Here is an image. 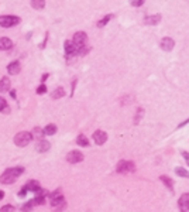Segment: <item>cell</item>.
I'll return each mask as SVG.
<instances>
[{"label":"cell","mask_w":189,"mask_h":212,"mask_svg":"<svg viewBox=\"0 0 189 212\" xmlns=\"http://www.w3.org/2000/svg\"><path fill=\"white\" fill-rule=\"evenodd\" d=\"M44 133L48 136H54L55 133H57V126H55V124H48V126H45V129H44Z\"/></svg>","instance_id":"cell-22"},{"label":"cell","mask_w":189,"mask_h":212,"mask_svg":"<svg viewBox=\"0 0 189 212\" xmlns=\"http://www.w3.org/2000/svg\"><path fill=\"white\" fill-rule=\"evenodd\" d=\"M106 140H107L106 132H103V130H96V132L93 133V142L96 143L98 146H102L103 143H106Z\"/></svg>","instance_id":"cell-8"},{"label":"cell","mask_w":189,"mask_h":212,"mask_svg":"<svg viewBox=\"0 0 189 212\" xmlns=\"http://www.w3.org/2000/svg\"><path fill=\"white\" fill-rule=\"evenodd\" d=\"M174 45H175V43H174V40H172L171 37H165V38L161 40V48H162L164 51H167V52L172 51Z\"/></svg>","instance_id":"cell-10"},{"label":"cell","mask_w":189,"mask_h":212,"mask_svg":"<svg viewBox=\"0 0 189 212\" xmlns=\"http://www.w3.org/2000/svg\"><path fill=\"white\" fill-rule=\"evenodd\" d=\"M160 178H161V181H162V183L165 184V185H167L168 190H171V191H172V187H174V185H172V180L169 178V177H167V176H161Z\"/></svg>","instance_id":"cell-24"},{"label":"cell","mask_w":189,"mask_h":212,"mask_svg":"<svg viewBox=\"0 0 189 212\" xmlns=\"http://www.w3.org/2000/svg\"><path fill=\"white\" fill-rule=\"evenodd\" d=\"M20 18L16 16H0V26L2 27H13L18 24Z\"/></svg>","instance_id":"cell-5"},{"label":"cell","mask_w":189,"mask_h":212,"mask_svg":"<svg viewBox=\"0 0 189 212\" xmlns=\"http://www.w3.org/2000/svg\"><path fill=\"white\" fill-rule=\"evenodd\" d=\"M7 103H6V100H4L3 98H0V112H6L7 110Z\"/></svg>","instance_id":"cell-30"},{"label":"cell","mask_w":189,"mask_h":212,"mask_svg":"<svg viewBox=\"0 0 189 212\" xmlns=\"http://www.w3.org/2000/svg\"><path fill=\"white\" fill-rule=\"evenodd\" d=\"M23 188H26L27 191H33V192H38V191L41 190V187H40V184H38V181H33V180L28 181V183L23 187Z\"/></svg>","instance_id":"cell-15"},{"label":"cell","mask_w":189,"mask_h":212,"mask_svg":"<svg viewBox=\"0 0 189 212\" xmlns=\"http://www.w3.org/2000/svg\"><path fill=\"white\" fill-rule=\"evenodd\" d=\"M64 95H65V91H64V88H62V86H59V88H57L51 93V98L52 99H59V98H62Z\"/></svg>","instance_id":"cell-20"},{"label":"cell","mask_w":189,"mask_h":212,"mask_svg":"<svg viewBox=\"0 0 189 212\" xmlns=\"http://www.w3.org/2000/svg\"><path fill=\"white\" fill-rule=\"evenodd\" d=\"M31 140H33V134L30 132H20L14 137V143L18 147H26L27 144H30Z\"/></svg>","instance_id":"cell-2"},{"label":"cell","mask_w":189,"mask_h":212,"mask_svg":"<svg viewBox=\"0 0 189 212\" xmlns=\"http://www.w3.org/2000/svg\"><path fill=\"white\" fill-rule=\"evenodd\" d=\"M144 2H146V0H130L131 6H135V7H138V6H143V4H144Z\"/></svg>","instance_id":"cell-31"},{"label":"cell","mask_w":189,"mask_h":212,"mask_svg":"<svg viewBox=\"0 0 189 212\" xmlns=\"http://www.w3.org/2000/svg\"><path fill=\"white\" fill-rule=\"evenodd\" d=\"M113 18V14H107V16H105V17L102 18V20H100V21L98 23V27H105L106 24H107V23L110 21V20H112Z\"/></svg>","instance_id":"cell-25"},{"label":"cell","mask_w":189,"mask_h":212,"mask_svg":"<svg viewBox=\"0 0 189 212\" xmlns=\"http://www.w3.org/2000/svg\"><path fill=\"white\" fill-rule=\"evenodd\" d=\"M11 47H13V43H11L10 38H7V37L0 38V51H7Z\"/></svg>","instance_id":"cell-13"},{"label":"cell","mask_w":189,"mask_h":212,"mask_svg":"<svg viewBox=\"0 0 189 212\" xmlns=\"http://www.w3.org/2000/svg\"><path fill=\"white\" fill-rule=\"evenodd\" d=\"M31 6L35 10H41L45 6V0H31Z\"/></svg>","instance_id":"cell-21"},{"label":"cell","mask_w":189,"mask_h":212,"mask_svg":"<svg viewBox=\"0 0 189 212\" xmlns=\"http://www.w3.org/2000/svg\"><path fill=\"white\" fill-rule=\"evenodd\" d=\"M65 51H66L68 57L78 54V48H76V45L73 44V41H65Z\"/></svg>","instance_id":"cell-12"},{"label":"cell","mask_w":189,"mask_h":212,"mask_svg":"<svg viewBox=\"0 0 189 212\" xmlns=\"http://www.w3.org/2000/svg\"><path fill=\"white\" fill-rule=\"evenodd\" d=\"M76 143L79 144V146L82 147H89V140H87V137L85 134H79L76 137Z\"/></svg>","instance_id":"cell-19"},{"label":"cell","mask_w":189,"mask_h":212,"mask_svg":"<svg viewBox=\"0 0 189 212\" xmlns=\"http://www.w3.org/2000/svg\"><path fill=\"white\" fill-rule=\"evenodd\" d=\"M3 198H4V192L3 191H0V199H3Z\"/></svg>","instance_id":"cell-35"},{"label":"cell","mask_w":189,"mask_h":212,"mask_svg":"<svg viewBox=\"0 0 189 212\" xmlns=\"http://www.w3.org/2000/svg\"><path fill=\"white\" fill-rule=\"evenodd\" d=\"M20 70H21V66H20V62L18 61H13L9 64L7 66V71L9 74H11V75H16V74L20 72Z\"/></svg>","instance_id":"cell-16"},{"label":"cell","mask_w":189,"mask_h":212,"mask_svg":"<svg viewBox=\"0 0 189 212\" xmlns=\"http://www.w3.org/2000/svg\"><path fill=\"white\" fill-rule=\"evenodd\" d=\"M66 160H68V163L76 164V163L83 161V154L80 153V151H78V150H72L71 153H68V156H66Z\"/></svg>","instance_id":"cell-6"},{"label":"cell","mask_w":189,"mask_h":212,"mask_svg":"<svg viewBox=\"0 0 189 212\" xmlns=\"http://www.w3.org/2000/svg\"><path fill=\"white\" fill-rule=\"evenodd\" d=\"M143 116H144V109L140 108V109H137V115H135V117H134V123H138Z\"/></svg>","instance_id":"cell-28"},{"label":"cell","mask_w":189,"mask_h":212,"mask_svg":"<svg viewBox=\"0 0 189 212\" xmlns=\"http://www.w3.org/2000/svg\"><path fill=\"white\" fill-rule=\"evenodd\" d=\"M175 172H176V176H179V177H183V178H189V172L186 171L185 168L176 167V168H175Z\"/></svg>","instance_id":"cell-23"},{"label":"cell","mask_w":189,"mask_h":212,"mask_svg":"<svg viewBox=\"0 0 189 212\" xmlns=\"http://www.w3.org/2000/svg\"><path fill=\"white\" fill-rule=\"evenodd\" d=\"M188 123H189V119H186V120H183V122H182L181 124H179V126H178V129L183 127V126H185V124H188Z\"/></svg>","instance_id":"cell-33"},{"label":"cell","mask_w":189,"mask_h":212,"mask_svg":"<svg viewBox=\"0 0 189 212\" xmlns=\"http://www.w3.org/2000/svg\"><path fill=\"white\" fill-rule=\"evenodd\" d=\"M182 156L185 157V160H189V153H186V151H182Z\"/></svg>","instance_id":"cell-34"},{"label":"cell","mask_w":189,"mask_h":212,"mask_svg":"<svg viewBox=\"0 0 189 212\" xmlns=\"http://www.w3.org/2000/svg\"><path fill=\"white\" fill-rule=\"evenodd\" d=\"M86 41H87L86 33H83V31H78V33H75V36H73V44L76 45L78 51H79L80 48H83V47H85Z\"/></svg>","instance_id":"cell-4"},{"label":"cell","mask_w":189,"mask_h":212,"mask_svg":"<svg viewBox=\"0 0 189 212\" xmlns=\"http://www.w3.org/2000/svg\"><path fill=\"white\" fill-rule=\"evenodd\" d=\"M117 172L120 174H126V172H133L135 171V164L133 161H126V160H121L117 163V167H116Z\"/></svg>","instance_id":"cell-3"},{"label":"cell","mask_w":189,"mask_h":212,"mask_svg":"<svg viewBox=\"0 0 189 212\" xmlns=\"http://www.w3.org/2000/svg\"><path fill=\"white\" fill-rule=\"evenodd\" d=\"M10 95L13 96V98H16V91H11V92H10Z\"/></svg>","instance_id":"cell-37"},{"label":"cell","mask_w":189,"mask_h":212,"mask_svg":"<svg viewBox=\"0 0 189 212\" xmlns=\"http://www.w3.org/2000/svg\"><path fill=\"white\" fill-rule=\"evenodd\" d=\"M33 206H34V202H33V199H31V201H28L26 205H23V206H21V211L23 212H30Z\"/></svg>","instance_id":"cell-26"},{"label":"cell","mask_w":189,"mask_h":212,"mask_svg":"<svg viewBox=\"0 0 189 212\" xmlns=\"http://www.w3.org/2000/svg\"><path fill=\"white\" fill-rule=\"evenodd\" d=\"M161 21V14H155V16H147L144 18V23H146L147 26H155L158 23Z\"/></svg>","instance_id":"cell-14"},{"label":"cell","mask_w":189,"mask_h":212,"mask_svg":"<svg viewBox=\"0 0 189 212\" xmlns=\"http://www.w3.org/2000/svg\"><path fill=\"white\" fill-rule=\"evenodd\" d=\"M31 134H33V139L41 140V139H43V136L45 134V133H44V130L41 127H34L33 132H31Z\"/></svg>","instance_id":"cell-18"},{"label":"cell","mask_w":189,"mask_h":212,"mask_svg":"<svg viewBox=\"0 0 189 212\" xmlns=\"http://www.w3.org/2000/svg\"><path fill=\"white\" fill-rule=\"evenodd\" d=\"M45 92H47V86H45V85H40V86H38V88H37V93H40V95H43V93H45Z\"/></svg>","instance_id":"cell-32"},{"label":"cell","mask_w":189,"mask_h":212,"mask_svg":"<svg viewBox=\"0 0 189 212\" xmlns=\"http://www.w3.org/2000/svg\"><path fill=\"white\" fill-rule=\"evenodd\" d=\"M0 212H16V208L13 205H4L3 208L0 209Z\"/></svg>","instance_id":"cell-29"},{"label":"cell","mask_w":189,"mask_h":212,"mask_svg":"<svg viewBox=\"0 0 189 212\" xmlns=\"http://www.w3.org/2000/svg\"><path fill=\"white\" fill-rule=\"evenodd\" d=\"M47 78H48V74H44V75H43V81H45Z\"/></svg>","instance_id":"cell-36"},{"label":"cell","mask_w":189,"mask_h":212,"mask_svg":"<svg viewBox=\"0 0 189 212\" xmlns=\"http://www.w3.org/2000/svg\"><path fill=\"white\" fill-rule=\"evenodd\" d=\"M178 205H179L181 212H189V192L188 194L181 195V198H179V201H178Z\"/></svg>","instance_id":"cell-9"},{"label":"cell","mask_w":189,"mask_h":212,"mask_svg":"<svg viewBox=\"0 0 189 212\" xmlns=\"http://www.w3.org/2000/svg\"><path fill=\"white\" fill-rule=\"evenodd\" d=\"M24 172L23 167H13V168H7L6 171L2 174L0 177V183L2 184H13L18 177Z\"/></svg>","instance_id":"cell-1"},{"label":"cell","mask_w":189,"mask_h":212,"mask_svg":"<svg viewBox=\"0 0 189 212\" xmlns=\"http://www.w3.org/2000/svg\"><path fill=\"white\" fill-rule=\"evenodd\" d=\"M50 201H51V206L54 208L55 212H61L62 209L65 208V199H64V197L54 198V199H50Z\"/></svg>","instance_id":"cell-7"},{"label":"cell","mask_w":189,"mask_h":212,"mask_svg":"<svg viewBox=\"0 0 189 212\" xmlns=\"http://www.w3.org/2000/svg\"><path fill=\"white\" fill-rule=\"evenodd\" d=\"M50 149H51V144H50L47 140H38V142H37L35 150L38 151V153H45V151H48Z\"/></svg>","instance_id":"cell-11"},{"label":"cell","mask_w":189,"mask_h":212,"mask_svg":"<svg viewBox=\"0 0 189 212\" xmlns=\"http://www.w3.org/2000/svg\"><path fill=\"white\" fill-rule=\"evenodd\" d=\"M10 89V79L7 77H4L0 79V93H3V92H7Z\"/></svg>","instance_id":"cell-17"},{"label":"cell","mask_w":189,"mask_h":212,"mask_svg":"<svg viewBox=\"0 0 189 212\" xmlns=\"http://www.w3.org/2000/svg\"><path fill=\"white\" fill-rule=\"evenodd\" d=\"M48 197H50V199H54V198L62 197V190H61V188H58V190H57V191H54V192H51V194H48Z\"/></svg>","instance_id":"cell-27"}]
</instances>
